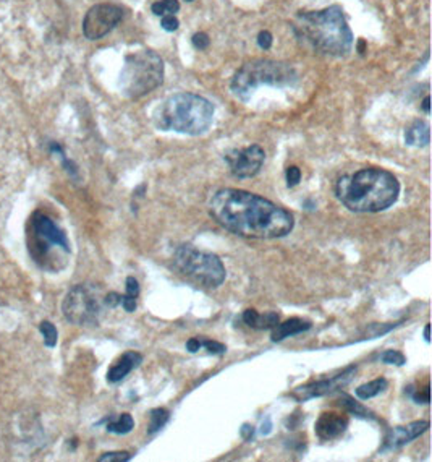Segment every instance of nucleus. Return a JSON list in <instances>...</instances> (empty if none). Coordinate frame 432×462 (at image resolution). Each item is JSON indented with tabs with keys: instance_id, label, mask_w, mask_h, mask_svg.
<instances>
[{
	"instance_id": "nucleus-10",
	"label": "nucleus",
	"mask_w": 432,
	"mask_h": 462,
	"mask_svg": "<svg viewBox=\"0 0 432 462\" xmlns=\"http://www.w3.org/2000/svg\"><path fill=\"white\" fill-rule=\"evenodd\" d=\"M229 169L233 177L237 179H251L258 175L262 164L266 161V153L259 145H251L247 148L230 151L225 156Z\"/></svg>"
},
{
	"instance_id": "nucleus-25",
	"label": "nucleus",
	"mask_w": 432,
	"mask_h": 462,
	"mask_svg": "<svg viewBox=\"0 0 432 462\" xmlns=\"http://www.w3.org/2000/svg\"><path fill=\"white\" fill-rule=\"evenodd\" d=\"M381 360L384 364L396 365V367H401L406 362L405 355L399 352V350H385V352L381 355Z\"/></svg>"
},
{
	"instance_id": "nucleus-38",
	"label": "nucleus",
	"mask_w": 432,
	"mask_h": 462,
	"mask_svg": "<svg viewBox=\"0 0 432 462\" xmlns=\"http://www.w3.org/2000/svg\"><path fill=\"white\" fill-rule=\"evenodd\" d=\"M431 99H429V96H426L424 98V101H423V109H424V112L426 114H429L431 112Z\"/></svg>"
},
{
	"instance_id": "nucleus-9",
	"label": "nucleus",
	"mask_w": 432,
	"mask_h": 462,
	"mask_svg": "<svg viewBox=\"0 0 432 462\" xmlns=\"http://www.w3.org/2000/svg\"><path fill=\"white\" fill-rule=\"evenodd\" d=\"M124 19V10L114 4H99L87 10L83 20V33L90 41H97L109 34Z\"/></svg>"
},
{
	"instance_id": "nucleus-30",
	"label": "nucleus",
	"mask_w": 432,
	"mask_h": 462,
	"mask_svg": "<svg viewBox=\"0 0 432 462\" xmlns=\"http://www.w3.org/2000/svg\"><path fill=\"white\" fill-rule=\"evenodd\" d=\"M193 46H195L196 49H200V51H204V49H207V46L209 43H211V41H209V36L206 33H196L195 36H193Z\"/></svg>"
},
{
	"instance_id": "nucleus-32",
	"label": "nucleus",
	"mask_w": 432,
	"mask_h": 462,
	"mask_svg": "<svg viewBox=\"0 0 432 462\" xmlns=\"http://www.w3.org/2000/svg\"><path fill=\"white\" fill-rule=\"evenodd\" d=\"M178 20H177V16L175 15H166V16H162V21H161V26L166 29V31H175V29H178Z\"/></svg>"
},
{
	"instance_id": "nucleus-24",
	"label": "nucleus",
	"mask_w": 432,
	"mask_h": 462,
	"mask_svg": "<svg viewBox=\"0 0 432 462\" xmlns=\"http://www.w3.org/2000/svg\"><path fill=\"white\" fill-rule=\"evenodd\" d=\"M39 331L40 335L44 337V342L48 347H55L57 344V337H58V332H57V327L50 323V321H43V323L39 325Z\"/></svg>"
},
{
	"instance_id": "nucleus-20",
	"label": "nucleus",
	"mask_w": 432,
	"mask_h": 462,
	"mask_svg": "<svg viewBox=\"0 0 432 462\" xmlns=\"http://www.w3.org/2000/svg\"><path fill=\"white\" fill-rule=\"evenodd\" d=\"M135 426V420L130 414H122L117 419H110L107 424V431L110 434H117V435H126L130 434Z\"/></svg>"
},
{
	"instance_id": "nucleus-1",
	"label": "nucleus",
	"mask_w": 432,
	"mask_h": 462,
	"mask_svg": "<svg viewBox=\"0 0 432 462\" xmlns=\"http://www.w3.org/2000/svg\"><path fill=\"white\" fill-rule=\"evenodd\" d=\"M212 218L232 233L247 238H280L295 227L288 209L277 206L256 193L237 189H222L209 203Z\"/></svg>"
},
{
	"instance_id": "nucleus-19",
	"label": "nucleus",
	"mask_w": 432,
	"mask_h": 462,
	"mask_svg": "<svg viewBox=\"0 0 432 462\" xmlns=\"http://www.w3.org/2000/svg\"><path fill=\"white\" fill-rule=\"evenodd\" d=\"M387 379L385 378H377V379H372L369 383H364L358 386V389H356V396L360 397V399L367 401V399H372V397L379 396L381 393H384L385 389H387Z\"/></svg>"
},
{
	"instance_id": "nucleus-40",
	"label": "nucleus",
	"mask_w": 432,
	"mask_h": 462,
	"mask_svg": "<svg viewBox=\"0 0 432 462\" xmlns=\"http://www.w3.org/2000/svg\"><path fill=\"white\" fill-rule=\"evenodd\" d=\"M186 2H193V0H186Z\"/></svg>"
},
{
	"instance_id": "nucleus-34",
	"label": "nucleus",
	"mask_w": 432,
	"mask_h": 462,
	"mask_svg": "<svg viewBox=\"0 0 432 462\" xmlns=\"http://www.w3.org/2000/svg\"><path fill=\"white\" fill-rule=\"evenodd\" d=\"M104 302H106V307L109 308H115L120 305L122 302V295L117 294V292H109L107 295H104Z\"/></svg>"
},
{
	"instance_id": "nucleus-31",
	"label": "nucleus",
	"mask_w": 432,
	"mask_h": 462,
	"mask_svg": "<svg viewBox=\"0 0 432 462\" xmlns=\"http://www.w3.org/2000/svg\"><path fill=\"white\" fill-rule=\"evenodd\" d=\"M126 297H131V299H138V295H139V284H138V280L130 276V278H126Z\"/></svg>"
},
{
	"instance_id": "nucleus-4",
	"label": "nucleus",
	"mask_w": 432,
	"mask_h": 462,
	"mask_svg": "<svg viewBox=\"0 0 432 462\" xmlns=\"http://www.w3.org/2000/svg\"><path fill=\"white\" fill-rule=\"evenodd\" d=\"M214 112V104L206 98L193 93H177L156 107L153 120L162 132L198 137L211 128Z\"/></svg>"
},
{
	"instance_id": "nucleus-27",
	"label": "nucleus",
	"mask_w": 432,
	"mask_h": 462,
	"mask_svg": "<svg viewBox=\"0 0 432 462\" xmlns=\"http://www.w3.org/2000/svg\"><path fill=\"white\" fill-rule=\"evenodd\" d=\"M285 177H287V185L288 187H295L300 184L301 180V171L296 166H290L285 172Z\"/></svg>"
},
{
	"instance_id": "nucleus-11",
	"label": "nucleus",
	"mask_w": 432,
	"mask_h": 462,
	"mask_svg": "<svg viewBox=\"0 0 432 462\" xmlns=\"http://www.w3.org/2000/svg\"><path fill=\"white\" fill-rule=\"evenodd\" d=\"M33 231L34 236H36V243L34 245L38 247L39 256L48 255L54 247L62 248L67 253L70 251V243L65 232L48 216L38 214L33 221Z\"/></svg>"
},
{
	"instance_id": "nucleus-28",
	"label": "nucleus",
	"mask_w": 432,
	"mask_h": 462,
	"mask_svg": "<svg viewBox=\"0 0 432 462\" xmlns=\"http://www.w3.org/2000/svg\"><path fill=\"white\" fill-rule=\"evenodd\" d=\"M202 344V347H206L207 349V352L209 354H215V355H222L227 350V347L224 346V344H220V342H215V341H201Z\"/></svg>"
},
{
	"instance_id": "nucleus-15",
	"label": "nucleus",
	"mask_w": 432,
	"mask_h": 462,
	"mask_svg": "<svg viewBox=\"0 0 432 462\" xmlns=\"http://www.w3.org/2000/svg\"><path fill=\"white\" fill-rule=\"evenodd\" d=\"M143 355L135 350H128L119 360H115V364L109 368L107 372V382L109 383H119L125 377L130 375V373L141 365Z\"/></svg>"
},
{
	"instance_id": "nucleus-35",
	"label": "nucleus",
	"mask_w": 432,
	"mask_h": 462,
	"mask_svg": "<svg viewBox=\"0 0 432 462\" xmlns=\"http://www.w3.org/2000/svg\"><path fill=\"white\" fill-rule=\"evenodd\" d=\"M120 305L125 308V312L128 313H133L136 310V299H131V297H126V295H122V302Z\"/></svg>"
},
{
	"instance_id": "nucleus-36",
	"label": "nucleus",
	"mask_w": 432,
	"mask_h": 462,
	"mask_svg": "<svg viewBox=\"0 0 432 462\" xmlns=\"http://www.w3.org/2000/svg\"><path fill=\"white\" fill-rule=\"evenodd\" d=\"M202 349V344H201V339H198V337H191L188 342H186V350H188V352L191 354H195L198 352V350Z\"/></svg>"
},
{
	"instance_id": "nucleus-5",
	"label": "nucleus",
	"mask_w": 432,
	"mask_h": 462,
	"mask_svg": "<svg viewBox=\"0 0 432 462\" xmlns=\"http://www.w3.org/2000/svg\"><path fill=\"white\" fill-rule=\"evenodd\" d=\"M296 81L298 73L290 63L259 58V61L244 63L242 68L237 70L232 78L230 90L237 98L248 101L259 86L284 88L293 86Z\"/></svg>"
},
{
	"instance_id": "nucleus-2",
	"label": "nucleus",
	"mask_w": 432,
	"mask_h": 462,
	"mask_svg": "<svg viewBox=\"0 0 432 462\" xmlns=\"http://www.w3.org/2000/svg\"><path fill=\"white\" fill-rule=\"evenodd\" d=\"M335 193L350 211L381 213L399 200L400 182L385 169L367 167L338 179Z\"/></svg>"
},
{
	"instance_id": "nucleus-14",
	"label": "nucleus",
	"mask_w": 432,
	"mask_h": 462,
	"mask_svg": "<svg viewBox=\"0 0 432 462\" xmlns=\"http://www.w3.org/2000/svg\"><path fill=\"white\" fill-rule=\"evenodd\" d=\"M428 429H429V422H426V420L408 424L406 426H396V429L390 431L389 436L385 438V444L382 449H396L405 446L406 443L413 441L414 438L426 434Z\"/></svg>"
},
{
	"instance_id": "nucleus-3",
	"label": "nucleus",
	"mask_w": 432,
	"mask_h": 462,
	"mask_svg": "<svg viewBox=\"0 0 432 462\" xmlns=\"http://www.w3.org/2000/svg\"><path fill=\"white\" fill-rule=\"evenodd\" d=\"M293 31L303 43L325 56H347L353 48V33L338 5L303 11L296 16Z\"/></svg>"
},
{
	"instance_id": "nucleus-37",
	"label": "nucleus",
	"mask_w": 432,
	"mask_h": 462,
	"mask_svg": "<svg viewBox=\"0 0 432 462\" xmlns=\"http://www.w3.org/2000/svg\"><path fill=\"white\" fill-rule=\"evenodd\" d=\"M242 435L244 436V440H251V436H253V426H249V425H243Z\"/></svg>"
},
{
	"instance_id": "nucleus-7",
	"label": "nucleus",
	"mask_w": 432,
	"mask_h": 462,
	"mask_svg": "<svg viewBox=\"0 0 432 462\" xmlns=\"http://www.w3.org/2000/svg\"><path fill=\"white\" fill-rule=\"evenodd\" d=\"M173 268L188 283L204 289H217L224 284L227 271L217 255L182 245L173 253Z\"/></svg>"
},
{
	"instance_id": "nucleus-8",
	"label": "nucleus",
	"mask_w": 432,
	"mask_h": 462,
	"mask_svg": "<svg viewBox=\"0 0 432 462\" xmlns=\"http://www.w3.org/2000/svg\"><path fill=\"white\" fill-rule=\"evenodd\" d=\"M104 295L96 285L78 284L68 290L62 303V312L70 323L77 326H96L104 313Z\"/></svg>"
},
{
	"instance_id": "nucleus-17",
	"label": "nucleus",
	"mask_w": 432,
	"mask_h": 462,
	"mask_svg": "<svg viewBox=\"0 0 432 462\" xmlns=\"http://www.w3.org/2000/svg\"><path fill=\"white\" fill-rule=\"evenodd\" d=\"M243 321L244 325L253 327V330H272L280 321V317L276 312L259 313L253 308H248L247 312L243 313Z\"/></svg>"
},
{
	"instance_id": "nucleus-29",
	"label": "nucleus",
	"mask_w": 432,
	"mask_h": 462,
	"mask_svg": "<svg viewBox=\"0 0 432 462\" xmlns=\"http://www.w3.org/2000/svg\"><path fill=\"white\" fill-rule=\"evenodd\" d=\"M413 399H414V402H418V404H429V401H431L429 386H424L423 389H418L416 393L413 394Z\"/></svg>"
},
{
	"instance_id": "nucleus-18",
	"label": "nucleus",
	"mask_w": 432,
	"mask_h": 462,
	"mask_svg": "<svg viewBox=\"0 0 432 462\" xmlns=\"http://www.w3.org/2000/svg\"><path fill=\"white\" fill-rule=\"evenodd\" d=\"M431 140L429 133V124H426L423 120H416L414 124L406 128L405 132V143L408 146H428Z\"/></svg>"
},
{
	"instance_id": "nucleus-13",
	"label": "nucleus",
	"mask_w": 432,
	"mask_h": 462,
	"mask_svg": "<svg viewBox=\"0 0 432 462\" xmlns=\"http://www.w3.org/2000/svg\"><path fill=\"white\" fill-rule=\"evenodd\" d=\"M348 429V417L338 412H324L316 422V435L323 441H332L340 438Z\"/></svg>"
},
{
	"instance_id": "nucleus-26",
	"label": "nucleus",
	"mask_w": 432,
	"mask_h": 462,
	"mask_svg": "<svg viewBox=\"0 0 432 462\" xmlns=\"http://www.w3.org/2000/svg\"><path fill=\"white\" fill-rule=\"evenodd\" d=\"M131 454L126 451H117V453H106L99 458V462H125L130 461Z\"/></svg>"
},
{
	"instance_id": "nucleus-12",
	"label": "nucleus",
	"mask_w": 432,
	"mask_h": 462,
	"mask_svg": "<svg viewBox=\"0 0 432 462\" xmlns=\"http://www.w3.org/2000/svg\"><path fill=\"white\" fill-rule=\"evenodd\" d=\"M355 372H356V367H348L335 377L319 379V382L300 386V388H296L293 393H291V397H295V399L300 402H305L309 399H314V397L330 394L332 391H337V389L343 388L345 384H348L350 379L353 378Z\"/></svg>"
},
{
	"instance_id": "nucleus-23",
	"label": "nucleus",
	"mask_w": 432,
	"mask_h": 462,
	"mask_svg": "<svg viewBox=\"0 0 432 462\" xmlns=\"http://www.w3.org/2000/svg\"><path fill=\"white\" fill-rule=\"evenodd\" d=\"M153 14L157 16H166V15H175L180 10L178 0H161V2L153 4Z\"/></svg>"
},
{
	"instance_id": "nucleus-39",
	"label": "nucleus",
	"mask_w": 432,
	"mask_h": 462,
	"mask_svg": "<svg viewBox=\"0 0 432 462\" xmlns=\"http://www.w3.org/2000/svg\"><path fill=\"white\" fill-rule=\"evenodd\" d=\"M429 330H431V326H429V325H426V326H424V339H426V342H431Z\"/></svg>"
},
{
	"instance_id": "nucleus-21",
	"label": "nucleus",
	"mask_w": 432,
	"mask_h": 462,
	"mask_svg": "<svg viewBox=\"0 0 432 462\" xmlns=\"http://www.w3.org/2000/svg\"><path fill=\"white\" fill-rule=\"evenodd\" d=\"M168 422V411L163 407H157L153 409L149 414V426H148V434L154 435L156 431H159L163 429V425Z\"/></svg>"
},
{
	"instance_id": "nucleus-33",
	"label": "nucleus",
	"mask_w": 432,
	"mask_h": 462,
	"mask_svg": "<svg viewBox=\"0 0 432 462\" xmlns=\"http://www.w3.org/2000/svg\"><path fill=\"white\" fill-rule=\"evenodd\" d=\"M258 46L261 49H271V46H272V34L269 31H261L258 34Z\"/></svg>"
},
{
	"instance_id": "nucleus-6",
	"label": "nucleus",
	"mask_w": 432,
	"mask_h": 462,
	"mask_svg": "<svg viewBox=\"0 0 432 462\" xmlns=\"http://www.w3.org/2000/svg\"><path fill=\"white\" fill-rule=\"evenodd\" d=\"M163 81V61L157 52L143 49L131 52L125 57L124 67L120 72V90L126 98L138 99L156 88Z\"/></svg>"
},
{
	"instance_id": "nucleus-22",
	"label": "nucleus",
	"mask_w": 432,
	"mask_h": 462,
	"mask_svg": "<svg viewBox=\"0 0 432 462\" xmlns=\"http://www.w3.org/2000/svg\"><path fill=\"white\" fill-rule=\"evenodd\" d=\"M340 406L345 407L350 414H355L356 417H361V419L372 417L371 412L367 411L366 407H363L361 404H358V402L353 401L352 397L347 396V394H342V396H340Z\"/></svg>"
},
{
	"instance_id": "nucleus-16",
	"label": "nucleus",
	"mask_w": 432,
	"mask_h": 462,
	"mask_svg": "<svg viewBox=\"0 0 432 462\" xmlns=\"http://www.w3.org/2000/svg\"><path fill=\"white\" fill-rule=\"evenodd\" d=\"M309 327H311V323L303 318H290L287 321H284V323H279L272 327V341L274 342H279V341H284V339L291 337V336H296V335H301V332L308 331Z\"/></svg>"
}]
</instances>
